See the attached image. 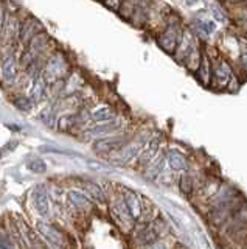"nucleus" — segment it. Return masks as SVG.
<instances>
[{
    "instance_id": "1",
    "label": "nucleus",
    "mask_w": 247,
    "mask_h": 249,
    "mask_svg": "<svg viewBox=\"0 0 247 249\" xmlns=\"http://www.w3.org/2000/svg\"><path fill=\"white\" fill-rule=\"evenodd\" d=\"M111 213H112V218L115 220V223H117L123 232H131L134 231L135 224H137V220L132 216V213H131V210L128 209L126 202L123 201L121 195L112 202L111 206Z\"/></svg>"
},
{
    "instance_id": "2",
    "label": "nucleus",
    "mask_w": 247,
    "mask_h": 249,
    "mask_svg": "<svg viewBox=\"0 0 247 249\" xmlns=\"http://www.w3.org/2000/svg\"><path fill=\"white\" fill-rule=\"evenodd\" d=\"M49 45V36L44 33H39L36 35L32 41H30L25 47V52L22 54L20 58V66L25 67V69H30V66L33 64V62L39 58V54L44 52L45 47Z\"/></svg>"
},
{
    "instance_id": "3",
    "label": "nucleus",
    "mask_w": 247,
    "mask_h": 249,
    "mask_svg": "<svg viewBox=\"0 0 247 249\" xmlns=\"http://www.w3.org/2000/svg\"><path fill=\"white\" fill-rule=\"evenodd\" d=\"M182 36H183V33L179 30V25H176L174 22L169 23L166 30L159 37L160 49H164L166 53H176L177 47H179V44L182 41Z\"/></svg>"
},
{
    "instance_id": "4",
    "label": "nucleus",
    "mask_w": 247,
    "mask_h": 249,
    "mask_svg": "<svg viewBox=\"0 0 247 249\" xmlns=\"http://www.w3.org/2000/svg\"><path fill=\"white\" fill-rule=\"evenodd\" d=\"M148 142V140H132V142H128L123 145L120 150L115 154V162L117 163H121V165H126V163L132 162L135 159H138V156H140L142 150L145 143Z\"/></svg>"
},
{
    "instance_id": "5",
    "label": "nucleus",
    "mask_w": 247,
    "mask_h": 249,
    "mask_svg": "<svg viewBox=\"0 0 247 249\" xmlns=\"http://www.w3.org/2000/svg\"><path fill=\"white\" fill-rule=\"evenodd\" d=\"M121 198L126 202V206L131 210L132 216L137 221H140L142 216H143V212H145V201L142 198V195L135 190H132V189H123Z\"/></svg>"
},
{
    "instance_id": "6",
    "label": "nucleus",
    "mask_w": 247,
    "mask_h": 249,
    "mask_svg": "<svg viewBox=\"0 0 247 249\" xmlns=\"http://www.w3.org/2000/svg\"><path fill=\"white\" fill-rule=\"evenodd\" d=\"M0 72H2V80L6 84H13L16 81L17 76V62L14 58V52L13 49H8L6 52L2 53V67H0Z\"/></svg>"
},
{
    "instance_id": "7",
    "label": "nucleus",
    "mask_w": 247,
    "mask_h": 249,
    "mask_svg": "<svg viewBox=\"0 0 247 249\" xmlns=\"http://www.w3.org/2000/svg\"><path fill=\"white\" fill-rule=\"evenodd\" d=\"M37 229L42 233V237L51 243L53 246L56 248H66L67 246V238L63 233V231H59L55 224H50V223H37Z\"/></svg>"
},
{
    "instance_id": "8",
    "label": "nucleus",
    "mask_w": 247,
    "mask_h": 249,
    "mask_svg": "<svg viewBox=\"0 0 247 249\" xmlns=\"http://www.w3.org/2000/svg\"><path fill=\"white\" fill-rule=\"evenodd\" d=\"M66 61L63 58V54H55V56H51L47 62V66L44 69V76L45 78V83H53L56 81L58 78H61V75L64 73L66 70Z\"/></svg>"
},
{
    "instance_id": "9",
    "label": "nucleus",
    "mask_w": 247,
    "mask_h": 249,
    "mask_svg": "<svg viewBox=\"0 0 247 249\" xmlns=\"http://www.w3.org/2000/svg\"><path fill=\"white\" fill-rule=\"evenodd\" d=\"M160 151V136H154V137H149L148 142L145 143L143 150L138 156V165L142 168H146L149 165V163L157 158V154Z\"/></svg>"
},
{
    "instance_id": "10",
    "label": "nucleus",
    "mask_w": 247,
    "mask_h": 249,
    "mask_svg": "<svg viewBox=\"0 0 247 249\" xmlns=\"http://www.w3.org/2000/svg\"><path fill=\"white\" fill-rule=\"evenodd\" d=\"M42 33V25L39 22H37L36 19L33 18H28L25 19L24 22L19 25V35H17V39L22 42V44H28L32 39L36 36V35H39Z\"/></svg>"
},
{
    "instance_id": "11",
    "label": "nucleus",
    "mask_w": 247,
    "mask_h": 249,
    "mask_svg": "<svg viewBox=\"0 0 247 249\" xmlns=\"http://www.w3.org/2000/svg\"><path fill=\"white\" fill-rule=\"evenodd\" d=\"M166 165L173 173H185L188 170V159L182 151L179 150H169L166 153Z\"/></svg>"
},
{
    "instance_id": "12",
    "label": "nucleus",
    "mask_w": 247,
    "mask_h": 249,
    "mask_svg": "<svg viewBox=\"0 0 247 249\" xmlns=\"http://www.w3.org/2000/svg\"><path fill=\"white\" fill-rule=\"evenodd\" d=\"M213 81L221 89L229 88V84L233 81V73H231V70H230V67H229V64L226 61H221L219 64L214 67Z\"/></svg>"
},
{
    "instance_id": "13",
    "label": "nucleus",
    "mask_w": 247,
    "mask_h": 249,
    "mask_svg": "<svg viewBox=\"0 0 247 249\" xmlns=\"http://www.w3.org/2000/svg\"><path fill=\"white\" fill-rule=\"evenodd\" d=\"M125 143H126V142H125V139H123L121 136L103 137V139H99V140H98L94 148H95V151H97V153L107 154V153H117Z\"/></svg>"
},
{
    "instance_id": "14",
    "label": "nucleus",
    "mask_w": 247,
    "mask_h": 249,
    "mask_svg": "<svg viewBox=\"0 0 247 249\" xmlns=\"http://www.w3.org/2000/svg\"><path fill=\"white\" fill-rule=\"evenodd\" d=\"M67 202H68V206H70L72 209L80 210V212H86V210H89L92 207L90 198L84 192H80V190L68 192Z\"/></svg>"
},
{
    "instance_id": "15",
    "label": "nucleus",
    "mask_w": 247,
    "mask_h": 249,
    "mask_svg": "<svg viewBox=\"0 0 247 249\" xmlns=\"http://www.w3.org/2000/svg\"><path fill=\"white\" fill-rule=\"evenodd\" d=\"M166 165V154H157V158L154 159L148 167L145 168V178L149 179V181H154L159 176L164 175V170Z\"/></svg>"
},
{
    "instance_id": "16",
    "label": "nucleus",
    "mask_w": 247,
    "mask_h": 249,
    "mask_svg": "<svg viewBox=\"0 0 247 249\" xmlns=\"http://www.w3.org/2000/svg\"><path fill=\"white\" fill-rule=\"evenodd\" d=\"M120 128H121V122H118V120H111V122L101 123V124H98V126L89 129L87 134L90 137H107V136L114 134V132H117Z\"/></svg>"
},
{
    "instance_id": "17",
    "label": "nucleus",
    "mask_w": 247,
    "mask_h": 249,
    "mask_svg": "<svg viewBox=\"0 0 247 249\" xmlns=\"http://www.w3.org/2000/svg\"><path fill=\"white\" fill-rule=\"evenodd\" d=\"M34 206L36 210L39 212V215L45 216L50 212V199H49V195L45 192L42 187H39L36 192H34Z\"/></svg>"
},
{
    "instance_id": "18",
    "label": "nucleus",
    "mask_w": 247,
    "mask_h": 249,
    "mask_svg": "<svg viewBox=\"0 0 247 249\" xmlns=\"http://www.w3.org/2000/svg\"><path fill=\"white\" fill-rule=\"evenodd\" d=\"M84 193L87 195L90 199L97 201L98 204H106V195L103 192V189L95 182H84L82 184Z\"/></svg>"
},
{
    "instance_id": "19",
    "label": "nucleus",
    "mask_w": 247,
    "mask_h": 249,
    "mask_svg": "<svg viewBox=\"0 0 247 249\" xmlns=\"http://www.w3.org/2000/svg\"><path fill=\"white\" fill-rule=\"evenodd\" d=\"M198 80L202 83L204 86H210L212 83V66H210V59H208L205 54H202V61H200V67L198 69Z\"/></svg>"
},
{
    "instance_id": "20",
    "label": "nucleus",
    "mask_w": 247,
    "mask_h": 249,
    "mask_svg": "<svg viewBox=\"0 0 247 249\" xmlns=\"http://www.w3.org/2000/svg\"><path fill=\"white\" fill-rule=\"evenodd\" d=\"M177 187H179V192L183 196H191L193 192H195V179H193L187 171L179 175L177 179Z\"/></svg>"
},
{
    "instance_id": "21",
    "label": "nucleus",
    "mask_w": 247,
    "mask_h": 249,
    "mask_svg": "<svg viewBox=\"0 0 247 249\" xmlns=\"http://www.w3.org/2000/svg\"><path fill=\"white\" fill-rule=\"evenodd\" d=\"M148 6H149V0H138L135 13L132 16V19H131L137 27H142L145 20L148 19Z\"/></svg>"
},
{
    "instance_id": "22",
    "label": "nucleus",
    "mask_w": 247,
    "mask_h": 249,
    "mask_svg": "<svg viewBox=\"0 0 247 249\" xmlns=\"http://www.w3.org/2000/svg\"><path fill=\"white\" fill-rule=\"evenodd\" d=\"M114 119H115V112H114V109L109 106L98 107L97 111L92 112V120L97 122V123H106V122H111Z\"/></svg>"
},
{
    "instance_id": "23",
    "label": "nucleus",
    "mask_w": 247,
    "mask_h": 249,
    "mask_svg": "<svg viewBox=\"0 0 247 249\" xmlns=\"http://www.w3.org/2000/svg\"><path fill=\"white\" fill-rule=\"evenodd\" d=\"M3 41L6 45H10L11 44V37L14 35H19V27L16 25V19L11 18L8 20H5V27H3Z\"/></svg>"
},
{
    "instance_id": "24",
    "label": "nucleus",
    "mask_w": 247,
    "mask_h": 249,
    "mask_svg": "<svg viewBox=\"0 0 247 249\" xmlns=\"http://www.w3.org/2000/svg\"><path fill=\"white\" fill-rule=\"evenodd\" d=\"M137 3H138V0H123V3L120 6V10L118 13L121 14V18H125V19H132V16L135 13V8H137Z\"/></svg>"
},
{
    "instance_id": "25",
    "label": "nucleus",
    "mask_w": 247,
    "mask_h": 249,
    "mask_svg": "<svg viewBox=\"0 0 247 249\" xmlns=\"http://www.w3.org/2000/svg\"><path fill=\"white\" fill-rule=\"evenodd\" d=\"M44 92H45V80H42V76H39L34 80V86L32 89V97H30L33 103H37V101L44 97Z\"/></svg>"
},
{
    "instance_id": "26",
    "label": "nucleus",
    "mask_w": 247,
    "mask_h": 249,
    "mask_svg": "<svg viewBox=\"0 0 247 249\" xmlns=\"http://www.w3.org/2000/svg\"><path fill=\"white\" fill-rule=\"evenodd\" d=\"M28 170H32L33 173H45L47 163H45L42 159H33L28 162Z\"/></svg>"
},
{
    "instance_id": "27",
    "label": "nucleus",
    "mask_w": 247,
    "mask_h": 249,
    "mask_svg": "<svg viewBox=\"0 0 247 249\" xmlns=\"http://www.w3.org/2000/svg\"><path fill=\"white\" fill-rule=\"evenodd\" d=\"M14 105H16V107L20 109V111L27 112L32 109L33 101H32V98H27V97H17V98H14Z\"/></svg>"
},
{
    "instance_id": "28",
    "label": "nucleus",
    "mask_w": 247,
    "mask_h": 249,
    "mask_svg": "<svg viewBox=\"0 0 247 249\" xmlns=\"http://www.w3.org/2000/svg\"><path fill=\"white\" fill-rule=\"evenodd\" d=\"M212 14H213V19L218 20V22H226V16H224V11L219 10L218 6H212Z\"/></svg>"
},
{
    "instance_id": "29",
    "label": "nucleus",
    "mask_w": 247,
    "mask_h": 249,
    "mask_svg": "<svg viewBox=\"0 0 247 249\" xmlns=\"http://www.w3.org/2000/svg\"><path fill=\"white\" fill-rule=\"evenodd\" d=\"M143 249H168V246L164 243V241H156V243H152V245H148V246H145Z\"/></svg>"
},
{
    "instance_id": "30",
    "label": "nucleus",
    "mask_w": 247,
    "mask_h": 249,
    "mask_svg": "<svg viewBox=\"0 0 247 249\" xmlns=\"http://www.w3.org/2000/svg\"><path fill=\"white\" fill-rule=\"evenodd\" d=\"M16 145H17V142L16 140H13V142H10V143H6V146L5 148H2V151H0V154L2 156H5L8 151H13L14 148H16Z\"/></svg>"
},
{
    "instance_id": "31",
    "label": "nucleus",
    "mask_w": 247,
    "mask_h": 249,
    "mask_svg": "<svg viewBox=\"0 0 247 249\" xmlns=\"http://www.w3.org/2000/svg\"><path fill=\"white\" fill-rule=\"evenodd\" d=\"M5 11H3V6L0 5V35H2L3 31V27H5Z\"/></svg>"
},
{
    "instance_id": "32",
    "label": "nucleus",
    "mask_w": 247,
    "mask_h": 249,
    "mask_svg": "<svg viewBox=\"0 0 247 249\" xmlns=\"http://www.w3.org/2000/svg\"><path fill=\"white\" fill-rule=\"evenodd\" d=\"M239 62H241V67L247 72V52H243L239 54Z\"/></svg>"
},
{
    "instance_id": "33",
    "label": "nucleus",
    "mask_w": 247,
    "mask_h": 249,
    "mask_svg": "<svg viewBox=\"0 0 247 249\" xmlns=\"http://www.w3.org/2000/svg\"><path fill=\"white\" fill-rule=\"evenodd\" d=\"M224 2H230V3H239V2H243V0H224Z\"/></svg>"
},
{
    "instance_id": "34",
    "label": "nucleus",
    "mask_w": 247,
    "mask_h": 249,
    "mask_svg": "<svg viewBox=\"0 0 247 249\" xmlns=\"http://www.w3.org/2000/svg\"><path fill=\"white\" fill-rule=\"evenodd\" d=\"M174 249H187V248H183V246H176Z\"/></svg>"
},
{
    "instance_id": "35",
    "label": "nucleus",
    "mask_w": 247,
    "mask_h": 249,
    "mask_svg": "<svg viewBox=\"0 0 247 249\" xmlns=\"http://www.w3.org/2000/svg\"><path fill=\"white\" fill-rule=\"evenodd\" d=\"M0 249H10V248H5V246H0Z\"/></svg>"
}]
</instances>
